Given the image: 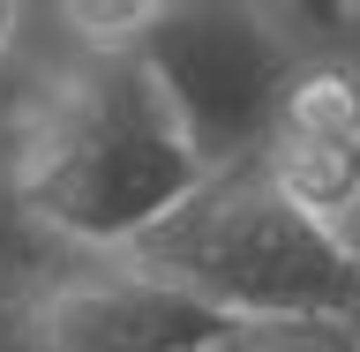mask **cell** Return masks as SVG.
I'll list each match as a JSON object with an SVG mask.
<instances>
[{
	"instance_id": "6da1fadb",
	"label": "cell",
	"mask_w": 360,
	"mask_h": 352,
	"mask_svg": "<svg viewBox=\"0 0 360 352\" xmlns=\"http://www.w3.org/2000/svg\"><path fill=\"white\" fill-rule=\"evenodd\" d=\"M180 120L165 112L143 60H90L68 38L30 45L15 128L0 150V180L15 188L38 233L75 255H128L173 202L202 188Z\"/></svg>"
},
{
	"instance_id": "7a4b0ae2",
	"label": "cell",
	"mask_w": 360,
	"mask_h": 352,
	"mask_svg": "<svg viewBox=\"0 0 360 352\" xmlns=\"http://www.w3.org/2000/svg\"><path fill=\"white\" fill-rule=\"evenodd\" d=\"M128 263L202 300L225 322L263 315H360V247L323 233L263 180V165H218L188 202L128 247Z\"/></svg>"
},
{
	"instance_id": "3957f363",
	"label": "cell",
	"mask_w": 360,
	"mask_h": 352,
	"mask_svg": "<svg viewBox=\"0 0 360 352\" xmlns=\"http://www.w3.org/2000/svg\"><path fill=\"white\" fill-rule=\"evenodd\" d=\"M135 60L158 83L165 112L180 120L188 150L218 173V165H248L270 143L300 53H292V38L278 30L270 8H248V0H165Z\"/></svg>"
},
{
	"instance_id": "277c9868",
	"label": "cell",
	"mask_w": 360,
	"mask_h": 352,
	"mask_svg": "<svg viewBox=\"0 0 360 352\" xmlns=\"http://www.w3.org/2000/svg\"><path fill=\"white\" fill-rule=\"evenodd\" d=\"M225 315L128 255H68L0 300V352H218Z\"/></svg>"
},
{
	"instance_id": "5b68a950",
	"label": "cell",
	"mask_w": 360,
	"mask_h": 352,
	"mask_svg": "<svg viewBox=\"0 0 360 352\" xmlns=\"http://www.w3.org/2000/svg\"><path fill=\"white\" fill-rule=\"evenodd\" d=\"M158 8L165 0H60V8H45V22L90 60H135Z\"/></svg>"
},
{
	"instance_id": "8992f818",
	"label": "cell",
	"mask_w": 360,
	"mask_h": 352,
	"mask_svg": "<svg viewBox=\"0 0 360 352\" xmlns=\"http://www.w3.org/2000/svg\"><path fill=\"white\" fill-rule=\"evenodd\" d=\"M218 352H360V315H263V322H225Z\"/></svg>"
},
{
	"instance_id": "52a82bcc",
	"label": "cell",
	"mask_w": 360,
	"mask_h": 352,
	"mask_svg": "<svg viewBox=\"0 0 360 352\" xmlns=\"http://www.w3.org/2000/svg\"><path fill=\"white\" fill-rule=\"evenodd\" d=\"M75 247H60L53 233H38L30 225V210L15 202V188L0 180V300H15L22 285H38L53 263H68Z\"/></svg>"
},
{
	"instance_id": "ba28073f",
	"label": "cell",
	"mask_w": 360,
	"mask_h": 352,
	"mask_svg": "<svg viewBox=\"0 0 360 352\" xmlns=\"http://www.w3.org/2000/svg\"><path fill=\"white\" fill-rule=\"evenodd\" d=\"M30 30H38V8H15V0H0V75H15L30 60Z\"/></svg>"
},
{
	"instance_id": "9c48e42d",
	"label": "cell",
	"mask_w": 360,
	"mask_h": 352,
	"mask_svg": "<svg viewBox=\"0 0 360 352\" xmlns=\"http://www.w3.org/2000/svg\"><path fill=\"white\" fill-rule=\"evenodd\" d=\"M15 98H22V67L0 75V150H8V128H15Z\"/></svg>"
},
{
	"instance_id": "30bf717a",
	"label": "cell",
	"mask_w": 360,
	"mask_h": 352,
	"mask_svg": "<svg viewBox=\"0 0 360 352\" xmlns=\"http://www.w3.org/2000/svg\"><path fill=\"white\" fill-rule=\"evenodd\" d=\"M353 247H360V225H353Z\"/></svg>"
}]
</instances>
